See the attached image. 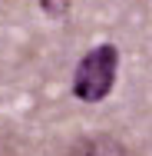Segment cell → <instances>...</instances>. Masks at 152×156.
<instances>
[{"label": "cell", "instance_id": "cell-1", "mask_svg": "<svg viewBox=\"0 0 152 156\" xmlns=\"http://www.w3.org/2000/svg\"><path fill=\"white\" fill-rule=\"evenodd\" d=\"M116 73H119V50L113 43L86 50L73 70V96L83 103H103L116 87Z\"/></svg>", "mask_w": 152, "mask_h": 156}, {"label": "cell", "instance_id": "cell-2", "mask_svg": "<svg viewBox=\"0 0 152 156\" xmlns=\"http://www.w3.org/2000/svg\"><path fill=\"white\" fill-rule=\"evenodd\" d=\"M63 156H132V153L126 150L122 140L109 136V133H90V136L73 140Z\"/></svg>", "mask_w": 152, "mask_h": 156}, {"label": "cell", "instance_id": "cell-3", "mask_svg": "<svg viewBox=\"0 0 152 156\" xmlns=\"http://www.w3.org/2000/svg\"><path fill=\"white\" fill-rule=\"evenodd\" d=\"M40 3L50 17H66V10H69V0H40Z\"/></svg>", "mask_w": 152, "mask_h": 156}]
</instances>
